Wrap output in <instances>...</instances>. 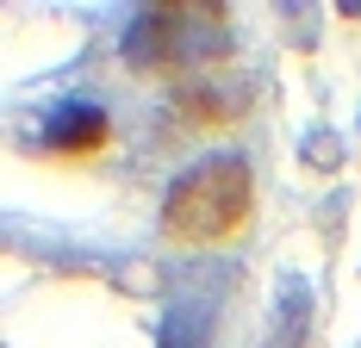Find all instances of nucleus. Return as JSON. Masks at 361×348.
Here are the masks:
<instances>
[{
  "instance_id": "nucleus-1",
  "label": "nucleus",
  "mask_w": 361,
  "mask_h": 348,
  "mask_svg": "<svg viewBox=\"0 0 361 348\" xmlns=\"http://www.w3.org/2000/svg\"><path fill=\"white\" fill-rule=\"evenodd\" d=\"M255 224V168L243 149H212L169 180L162 193V237L175 249L237 243Z\"/></svg>"
},
{
  "instance_id": "nucleus-2",
  "label": "nucleus",
  "mask_w": 361,
  "mask_h": 348,
  "mask_svg": "<svg viewBox=\"0 0 361 348\" xmlns=\"http://www.w3.org/2000/svg\"><path fill=\"white\" fill-rule=\"evenodd\" d=\"M231 56V19L224 6L200 0V6H144L125 32V63L149 81H200V69H212Z\"/></svg>"
},
{
  "instance_id": "nucleus-3",
  "label": "nucleus",
  "mask_w": 361,
  "mask_h": 348,
  "mask_svg": "<svg viewBox=\"0 0 361 348\" xmlns=\"http://www.w3.org/2000/svg\"><path fill=\"white\" fill-rule=\"evenodd\" d=\"M37 149L56 156V162H94V156L112 149V112L87 94H63L37 118Z\"/></svg>"
},
{
  "instance_id": "nucleus-4",
  "label": "nucleus",
  "mask_w": 361,
  "mask_h": 348,
  "mask_svg": "<svg viewBox=\"0 0 361 348\" xmlns=\"http://www.w3.org/2000/svg\"><path fill=\"white\" fill-rule=\"evenodd\" d=\"M250 106H255L250 87H224V81H187V87H175V118L187 131H231V125L250 118Z\"/></svg>"
},
{
  "instance_id": "nucleus-5",
  "label": "nucleus",
  "mask_w": 361,
  "mask_h": 348,
  "mask_svg": "<svg viewBox=\"0 0 361 348\" xmlns=\"http://www.w3.org/2000/svg\"><path fill=\"white\" fill-rule=\"evenodd\" d=\"M206 330H212V311L200 305H175V317L162 323V348H206Z\"/></svg>"
}]
</instances>
